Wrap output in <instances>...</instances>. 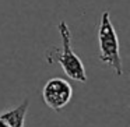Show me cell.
<instances>
[{
	"label": "cell",
	"instance_id": "277c9868",
	"mask_svg": "<svg viewBox=\"0 0 130 127\" xmlns=\"http://www.w3.org/2000/svg\"><path fill=\"white\" fill-rule=\"evenodd\" d=\"M28 107H29V101L28 99H24V102L20 103L18 106L0 113V119H3L9 124V127H24Z\"/></svg>",
	"mask_w": 130,
	"mask_h": 127
},
{
	"label": "cell",
	"instance_id": "7a4b0ae2",
	"mask_svg": "<svg viewBox=\"0 0 130 127\" xmlns=\"http://www.w3.org/2000/svg\"><path fill=\"white\" fill-rule=\"evenodd\" d=\"M98 43H99V60L109 66L116 76L123 74V64L120 59V43L115 31L109 11H104L101 15V23L98 28Z\"/></svg>",
	"mask_w": 130,
	"mask_h": 127
},
{
	"label": "cell",
	"instance_id": "5b68a950",
	"mask_svg": "<svg viewBox=\"0 0 130 127\" xmlns=\"http://www.w3.org/2000/svg\"><path fill=\"white\" fill-rule=\"evenodd\" d=\"M0 127H9V124H7L3 119H0Z\"/></svg>",
	"mask_w": 130,
	"mask_h": 127
},
{
	"label": "cell",
	"instance_id": "6da1fadb",
	"mask_svg": "<svg viewBox=\"0 0 130 127\" xmlns=\"http://www.w3.org/2000/svg\"><path fill=\"white\" fill-rule=\"evenodd\" d=\"M57 31H59L60 39H62V49H57V48L49 49L48 53H46L48 63L49 64L57 63L70 80H74V81H78V82H85L87 81L85 67L83 64L81 59L74 53L73 48H71V31L64 20L59 21Z\"/></svg>",
	"mask_w": 130,
	"mask_h": 127
},
{
	"label": "cell",
	"instance_id": "3957f363",
	"mask_svg": "<svg viewBox=\"0 0 130 127\" xmlns=\"http://www.w3.org/2000/svg\"><path fill=\"white\" fill-rule=\"evenodd\" d=\"M73 98V87L70 82L60 77H55L46 81L42 89V99L52 110H60Z\"/></svg>",
	"mask_w": 130,
	"mask_h": 127
}]
</instances>
